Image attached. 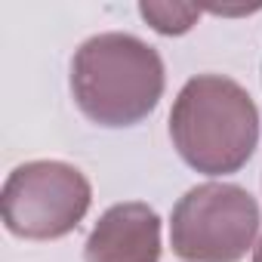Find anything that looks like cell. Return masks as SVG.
<instances>
[{
	"instance_id": "obj_5",
	"label": "cell",
	"mask_w": 262,
	"mask_h": 262,
	"mask_svg": "<svg viewBox=\"0 0 262 262\" xmlns=\"http://www.w3.org/2000/svg\"><path fill=\"white\" fill-rule=\"evenodd\" d=\"M83 256L86 262H158L161 216L142 201L108 207L90 231Z\"/></svg>"
},
{
	"instance_id": "obj_2",
	"label": "cell",
	"mask_w": 262,
	"mask_h": 262,
	"mask_svg": "<svg viewBox=\"0 0 262 262\" xmlns=\"http://www.w3.org/2000/svg\"><path fill=\"white\" fill-rule=\"evenodd\" d=\"M179 158L204 176L237 173L259 145V111L250 93L222 74L191 77L170 111Z\"/></svg>"
},
{
	"instance_id": "obj_3",
	"label": "cell",
	"mask_w": 262,
	"mask_h": 262,
	"mask_svg": "<svg viewBox=\"0 0 262 262\" xmlns=\"http://www.w3.org/2000/svg\"><path fill=\"white\" fill-rule=\"evenodd\" d=\"M256 198L231 182H204L179 198L170 247L185 262H241L259 234Z\"/></svg>"
},
{
	"instance_id": "obj_7",
	"label": "cell",
	"mask_w": 262,
	"mask_h": 262,
	"mask_svg": "<svg viewBox=\"0 0 262 262\" xmlns=\"http://www.w3.org/2000/svg\"><path fill=\"white\" fill-rule=\"evenodd\" d=\"M253 262H262V237H259V244H256V250H253Z\"/></svg>"
},
{
	"instance_id": "obj_1",
	"label": "cell",
	"mask_w": 262,
	"mask_h": 262,
	"mask_svg": "<svg viewBox=\"0 0 262 262\" xmlns=\"http://www.w3.org/2000/svg\"><path fill=\"white\" fill-rule=\"evenodd\" d=\"M164 86L161 53L123 31L83 40L71 59V96L77 108L108 129L142 123L158 108Z\"/></svg>"
},
{
	"instance_id": "obj_6",
	"label": "cell",
	"mask_w": 262,
	"mask_h": 262,
	"mask_svg": "<svg viewBox=\"0 0 262 262\" xmlns=\"http://www.w3.org/2000/svg\"><path fill=\"white\" fill-rule=\"evenodd\" d=\"M139 13L158 34L173 37V34L191 31V25L201 16V7H194V4H155V0H145V4H139Z\"/></svg>"
},
{
	"instance_id": "obj_4",
	"label": "cell",
	"mask_w": 262,
	"mask_h": 262,
	"mask_svg": "<svg viewBox=\"0 0 262 262\" xmlns=\"http://www.w3.org/2000/svg\"><path fill=\"white\" fill-rule=\"evenodd\" d=\"M93 204L90 179L65 161H28L16 167L0 194L4 225L25 241H56L71 234Z\"/></svg>"
}]
</instances>
